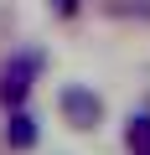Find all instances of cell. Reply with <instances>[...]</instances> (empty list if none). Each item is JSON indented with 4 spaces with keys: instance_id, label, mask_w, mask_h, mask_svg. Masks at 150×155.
Listing matches in <instances>:
<instances>
[{
    "instance_id": "8992f818",
    "label": "cell",
    "mask_w": 150,
    "mask_h": 155,
    "mask_svg": "<svg viewBox=\"0 0 150 155\" xmlns=\"http://www.w3.org/2000/svg\"><path fill=\"white\" fill-rule=\"evenodd\" d=\"M47 11L57 21H72V16H83V0H47Z\"/></svg>"
},
{
    "instance_id": "277c9868",
    "label": "cell",
    "mask_w": 150,
    "mask_h": 155,
    "mask_svg": "<svg viewBox=\"0 0 150 155\" xmlns=\"http://www.w3.org/2000/svg\"><path fill=\"white\" fill-rule=\"evenodd\" d=\"M124 150L129 155H150V109L124 119Z\"/></svg>"
},
{
    "instance_id": "3957f363",
    "label": "cell",
    "mask_w": 150,
    "mask_h": 155,
    "mask_svg": "<svg viewBox=\"0 0 150 155\" xmlns=\"http://www.w3.org/2000/svg\"><path fill=\"white\" fill-rule=\"evenodd\" d=\"M0 140H5V150H36V140H42V124H36V114H26V109H5V129H0Z\"/></svg>"
},
{
    "instance_id": "5b68a950",
    "label": "cell",
    "mask_w": 150,
    "mask_h": 155,
    "mask_svg": "<svg viewBox=\"0 0 150 155\" xmlns=\"http://www.w3.org/2000/svg\"><path fill=\"white\" fill-rule=\"evenodd\" d=\"M104 16H114V21H150V0H104Z\"/></svg>"
},
{
    "instance_id": "7a4b0ae2",
    "label": "cell",
    "mask_w": 150,
    "mask_h": 155,
    "mask_svg": "<svg viewBox=\"0 0 150 155\" xmlns=\"http://www.w3.org/2000/svg\"><path fill=\"white\" fill-rule=\"evenodd\" d=\"M57 114L67 129H78V134H93L104 124V98L88 88V83H62L57 88Z\"/></svg>"
},
{
    "instance_id": "6da1fadb",
    "label": "cell",
    "mask_w": 150,
    "mask_h": 155,
    "mask_svg": "<svg viewBox=\"0 0 150 155\" xmlns=\"http://www.w3.org/2000/svg\"><path fill=\"white\" fill-rule=\"evenodd\" d=\"M47 67V52L42 47H26V52H11L0 62V109H26L31 88H36V72Z\"/></svg>"
}]
</instances>
